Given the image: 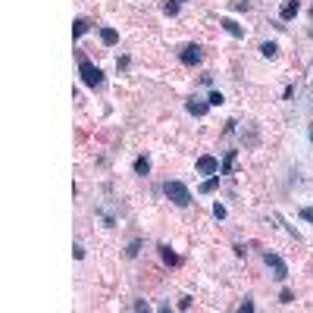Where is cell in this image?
I'll return each mask as SVG.
<instances>
[{
    "label": "cell",
    "mask_w": 313,
    "mask_h": 313,
    "mask_svg": "<svg viewBox=\"0 0 313 313\" xmlns=\"http://www.w3.org/2000/svg\"><path fill=\"white\" fill-rule=\"evenodd\" d=\"M279 301H282V304H292V301H295V295H292V292H288V288H282V295H279Z\"/></svg>",
    "instance_id": "obj_23"
},
{
    "label": "cell",
    "mask_w": 313,
    "mask_h": 313,
    "mask_svg": "<svg viewBox=\"0 0 313 313\" xmlns=\"http://www.w3.org/2000/svg\"><path fill=\"white\" fill-rule=\"evenodd\" d=\"M213 216H216V219H226V216H229V210H226L223 204H213Z\"/></svg>",
    "instance_id": "obj_21"
},
{
    "label": "cell",
    "mask_w": 313,
    "mask_h": 313,
    "mask_svg": "<svg viewBox=\"0 0 313 313\" xmlns=\"http://www.w3.org/2000/svg\"><path fill=\"white\" fill-rule=\"evenodd\" d=\"M219 25H223V31H226V34H232V38H238V41L245 38V28H241L235 19H219Z\"/></svg>",
    "instance_id": "obj_8"
},
{
    "label": "cell",
    "mask_w": 313,
    "mask_h": 313,
    "mask_svg": "<svg viewBox=\"0 0 313 313\" xmlns=\"http://www.w3.org/2000/svg\"><path fill=\"white\" fill-rule=\"evenodd\" d=\"M298 13H301V0H282V6H279V19L282 22H292Z\"/></svg>",
    "instance_id": "obj_7"
},
{
    "label": "cell",
    "mask_w": 313,
    "mask_h": 313,
    "mask_svg": "<svg viewBox=\"0 0 313 313\" xmlns=\"http://www.w3.org/2000/svg\"><path fill=\"white\" fill-rule=\"evenodd\" d=\"M132 310H144V313H147V310H150V304H147V301H135Z\"/></svg>",
    "instance_id": "obj_25"
},
{
    "label": "cell",
    "mask_w": 313,
    "mask_h": 313,
    "mask_svg": "<svg viewBox=\"0 0 313 313\" xmlns=\"http://www.w3.org/2000/svg\"><path fill=\"white\" fill-rule=\"evenodd\" d=\"M72 257H75V260H85V245H82V241H75V248H72Z\"/></svg>",
    "instance_id": "obj_20"
},
{
    "label": "cell",
    "mask_w": 313,
    "mask_h": 313,
    "mask_svg": "<svg viewBox=\"0 0 313 313\" xmlns=\"http://www.w3.org/2000/svg\"><path fill=\"white\" fill-rule=\"evenodd\" d=\"M207 103H210V107H223V103H226V97L219 94V91H210V97H207Z\"/></svg>",
    "instance_id": "obj_18"
},
{
    "label": "cell",
    "mask_w": 313,
    "mask_h": 313,
    "mask_svg": "<svg viewBox=\"0 0 313 313\" xmlns=\"http://www.w3.org/2000/svg\"><path fill=\"white\" fill-rule=\"evenodd\" d=\"M129 66H132V56H119V60H116V69H119V72H125Z\"/></svg>",
    "instance_id": "obj_19"
},
{
    "label": "cell",
    "mask_w": 313,
    "mask_h": 313,
    "mask_svg": "<svg viewBox=\"0 0 313 313\" xmlns=\"http://www.w3.org/2000/svg\"><path fill=\"white\" fill-rule=\"evenodd\" d=\"M198 172H201V176H216V172H219V160L213 154L198 157Z\"/></svg>",
    "instance_id": "obj_5"
},
{
    "label": "cell",
    "mask_w": 313,
    "mask_h": 313,
    "mask_svg": "<svg viewBox=\"0 0 313 313\" xmlns=\"http://www.w3.org/2000/svg\"><path fill=\"white\" fill-rule=\"evenodd\" d=\"M219 179H223V176H219V172H216V176H210V179H204L198 191H201V194H213V191L219 188Z\"/></svg>",
    "instance_id": "obj_13"
},
{
    "label": "cell",
    "mask_w": 313,
    "mask_h": 313,
    "mask_svg": "<svg viewBox=\"0 0 313 313\" xmlns=\"http://www.w3.org/2000/svg\"><path fill=\"white\" fill-rule=\"evenodd\" d=\"M160 260H163V263H169V266H179V254L172 251L169 245H160Z\"/></svg>",
    "instance_id": "obj_11"
},
{
    "label": "cell",
    "mask_w": 313,
    "mask_h": 313,
    "mask_svg": "<svg viewBox=\"0 0 313 313\" xmlns=\"http://www.w3.org/2000/svg\"><path fill=\"white\" fill-rule=\"evenodd\" d=\"M179 310H191V298H188V295L179 301Z\"/></svg>",
    "instance_id": "obj_26"
},
{
    "label": "cell",
    "mask_w": 313,
    "mask_h": 313,
    "mask_svg": "<svg viewBox=\"0 0 313 313\" xmlns=\"http://www.w3.org/2000/svg\"><path fill=\"white\" fill-rule=\"evenodd\" d=\"M310 34H313V28H310Z\"/></svg>",
    "instance_id": "obj_29"
},
{
    "label": "cell",
    "mask_w": 313,
    "mask_h": 313,
    "mask_svg": "<svg viewBox=\"0 0 313 313\" xmlns=\"http://www.w3.org/2000/svg\"><path fill=\"white\" fill-rule=\"evenodd\" d=\"M238 313H254V301H251V298H245V304L238 307Z\"/></svg>",
    "instance_id": "obj_22"
},
{
    "label": "cell",
    "mask_w": 313,
    "mask_h": 313,
    "mask_svg": "<svg viewBox=\"0 0 313 313\" xmlns=\"http://www.w3.org/2000/svg\"><path fill=\"white\" fill-rule=\"evenodd\" d=\"M78 75H82V82L88 85V88H103V69L100 66H94L91 60H85V56H78Z\"/></svg>",
    "instance_id": "obj_2"
},
{
    "label": "cell",
    "mask_w": 313,
    "mask_h": 313,
    "mask_svg": "<svg viewBox=\"0 0 313 313\" xmlns=\"http://www.w3.org/2000/svg\"><path fill=\"white\" fill-rule=\"evenodd\" d=\"M235 150H229V154H226V160H223V163H219V176H229V172H232V166H235Z\"/></svg>",
    "instance_id": "obj_14"
},
{
    "label": "cell",
    "mask_w": 313,
    "mask_h": 313,
    "mask_svg": "<svg viewBox=\"0 0 313 313\" xmlns=\"http://www.w3.org/2000/svg\"><path fill=\"white\" fill-rule=\"evenodd\" d=\"M263 263H266V270L273 273V279H276V282H285V279H288V263L279 257V254L263 251Z\"/></svg>",
    "instance_id": "obj_3"
},
{
    "label": "cell",
    "mask_w": 313,
    "mask_h": 313,
    "mask_svg": "<svg viewBox=\"0 0 313 313\" xmlns=\"http://www.w3.org/2000/svg\"><path fill=\"white\" fill-rule=\"evenodd\" d=\"M138 251H141V238H135V241H129V248H125V257H138Z\"/></svg>",
    "instance_id": "obj_17"
},
{
    "label": "cell",
    "mask_w": 313,
    "mask_h": 313,
    "mask_svg": "<svg viewBox=\"0 0 313 313\" xmlns=\"http://www.w3.org/2000/svg\"><path fill=\"white\" fill-rule=\"evenodd\" d=\"M147 172H150V160L147 157H138L135 160V176H147Z\"/></svg>",
    "instance_id": "obj_16"
},
{
    "label": "cell",
    "mask_w": 313,
    "mask_h": 313,
    "mask_svg": "<svg viewBox=\"0 0 313 313\" xmlns=\"http://www.w3.org/2000/svg\"><path fill=\"white\" fill-rule=\"evenodd\" d=\"M88 31H91V22H88L85 16H78V19H75V25H72V38L78 41V38H85Z\"/></svg>",
    "instance_id": "obj_9"
},
{
    "label": "cell",
    "mask_w": 313,
    "mask_h": 313,
    "mask_svg": "<svg viewBox=\"0 0 313 313\" xmlns=\"http://www.w3.org/2000/svg\"><path fill=\"white\" fill-rule=\"evenodd\" d=\"M185 3V0H166V3H163V13L172 19V16H179V6Z\"/></svg>",
    "instance_id": "obj_15"
},
{
    "label": "cell",
    "mask_w": 313,
    "mask_h": 313,
    "mask_svg": "<svg viewBox=\"0 0 313 313\" xmlns=\"http://www.w3.org/2000/svg\"><path fill=\"white\" fill-rule=\"evenodd\" d=\"M100 41H103V47H116V44H119V31L116 28H100Z\"/></svg>",
    "instance_id": "obj_10"
},
{
    "label": "cell",
    "mask_w": 313,
    "mask_h": 313,
    "mask_svg": "<svg viewBox=\"0 0 313 313\" xmlns=\"http://www.w3.org/2000/svg\"><path fill=\"white\" fill-rule=\"evenodd\" d=\"M310 144H313V125H310Z\"/></svg>",
    "instance_id": "obj_27"
},
{
    "label": "cell",
    "mask_w": 313,
    "mask_h": 313,
    "mask_svg": "<svg viewBox=\"0 0 313 313\" xmlns=\"http://www.w3.org/2000/svg\"><path fill=\"white\" fill-rule=\"evenodd\" d=\"M179 60H182V66H198L204 60V50L198 47V44H185V47L179 50Z\"/></svg>",
    "instance_id": "obj_4"
},
{
    "label": "cell",
    "mask_w": 313,
    "mask_h": 313,
    "mask_svg": "<svg viewBox=\"0 0 313 313\" xmlns=\"http://www.w3.org/2000/svg\"><path fill=\"white\" fill-rule=\"evenodd\" d=\"M301 219H307V223H313V207H304V210H301Z\"/></svg>",
    "instance_id": "obj_24"
},
{
    "label": "cell",
    "mask_w": 313,
    "mask_h": 313,
    "mask_svg": "<svg viewBox=\"0 0 313 313\" xmlns=\"http://www.w3.org/2000/svg\"><path fill=\"white\" fill-rule=\"evenodd\" d=\"M163 194H166V201H172L176 207H191V191H188V185L185 182H163Z\"/></svg>",
    "instance_id": "obj_1"
},
{
    "label": "cell",
    "mask_w": 313,
    "mask_h": 313,
    "mask_svg": "<svg viewBox=\"0 0 313 313\" xmlns=\"http://www.w3.org/2000/svg\"><path fill=\"white\" fill-rule=\"evenodd\" d=\"M260 56H266V60H276V56H279V44H276V41H263V44H260Z\"/></svg>",
    "instance_id": "obj_12"
},
{
    "label": "cell",
    "mask_w": 313,
    "mask_h": 313,
    "mask_svg": "<svg viewBox=\"0 0 313 313\" xmlns=\"http://www.w3.org/2000/svg\"><path fill=\"white\" fill-rule=\"evenodd\" d=\"M185 110H188L194 119H201V116H207V110H210V103L207 100H201V97H188L185 100Z\"/></svg>",
    "instance_id": "obj_6"
},
{
    "label": "cell",
    "mask_w": 313,
    "mask_h": 313,
    "mask_svg": "<svg viewBox=\"0 0 313 313\" xmlns=\"http://www.w3.org/2000/svg\"><path fill=\"white\" fill-rule=\"evenodd\" d=\"M310 16H313V6H310Z\"/></svg>",
    "instance_id": "obj_28"
}]
</instances>
